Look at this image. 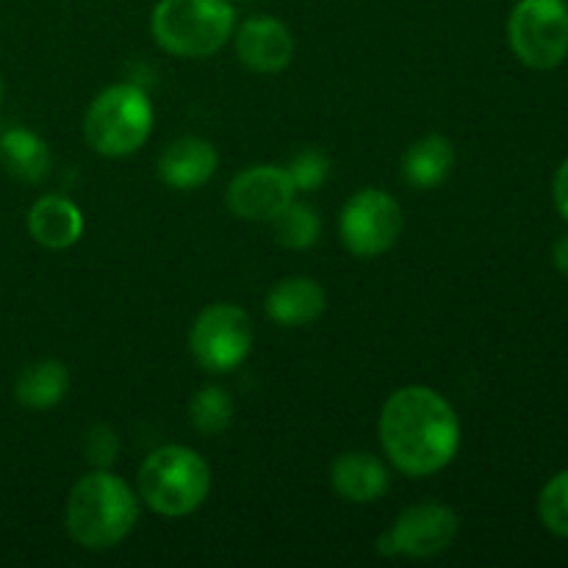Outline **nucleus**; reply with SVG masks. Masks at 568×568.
Instances as JSON below:
<instances>
[{
  "label": "nucleus",
  "mask_w": 568,
  "mask_h": 568,
  "mask_svg": "<svg viewBox=\"0 0 568 568\" xmlns=\"http://www.w3.org/2000/svg\"><path fill=\"white\" fill-rule=\"evenodd\" d=\"M28 233L48 250H67L81 239L83 214L72 200L44 194L28 211Z\"/></svg>",
  "instance_id": "nucleus-13"
},
{
  "label": "nucleus",
  "mask_w": 568,
  "mask_h": 568,
  "mask_svg": "<svg viewBox=\"0 0 568 568\" xmlns=\"http://www.w3.org/2000/svg\"><path fill=\"white\" fill-rule=\"evenodd\" d=\"M70 392V372L61 361H37L17 375L14 397L22 408L48 410Z\"/></svg>",
  "instance_id": "nucleus-17"
},
{
  "label": "nucleus",
  "mask_w": 568,
  "mask_h": 568,
  "mask_svg": "<svg viewBox=\"0 0 568 568\" xmlns=\"http://www.w3.org/2000/svg\"><path fill=\"white\" fill-rule=\"evenodd\" d=\"M455 166V148L447 136L419 139L405 150L403 175L414 189H436L449 178Z\"/></svg>",
  "instance_id": "nucleus-16"
},
{
  "label": "nucleus",
  "mask_w": 568,
  "mask_h": 568,
  "mask_svg": "<svg viewBox=\"0 0 568 568\" xmlns=\"http://www.w3.org/2000/svg\"><path fill=\"white\" fill-rule=\"evenodd\" d=\"M292 178L286 170L272 164L250 166L227 186V209L250 222H272L294 200Z\"/></svg>",
  "instance_id": "nucleus-10"
},
{
  "label": "nucleus",
  "mask_w": 568,
  "mask_h": 568,
  "mask_svg": "<svg viewBox=\"0 0 568 568\" xmlns=\"http://www.w3.org/2000/svg\"><path fill=\"white\" fill-rule=\"evenodd\" d=\"M211 491V469L194 449L161 447L139 469V494L161 516H189Z\"/></svg>",
  "instance_id": "nucleus-4"
},
{
  "label": "nucleus",
  "mask_w": 568,
  "mask_h": 568,
  "mask_svg": "<svg viewBox=\"0 0 568 568\" xmlns=\"http://www.w3.org/2000/svg\"><path fill=\"white\" fill-rule=\"evenodd\" d=\"M153 37L178 59H209L236 28L227 0H159L150 17Z\"/></svg>",
  "instance_id": "nucleus-3"
},
{
  "label": "nucleus",
  "mask_w": 568,
  "mask_h": 568,
  "mask_svg": "<svg viewBox=\"0 0 568 568\" xmlns=\"http://www.w3.org/2000/svg\"><path fill=\"white\" fill-rule=\"evenodd\" d=\"M0 103H3V78H0Z\"/></svg>",
  "instance_id": "nucleus-26"
},
{
  "label": "nucleus",
  "mask_w": 568,
  "mask_h": 568,
  "mask_svg": "<svg viewBox=\"0 0 568 568\" xmlns=\"http://www.w3.org/2000/svg\"><path fill=\"white\" fill-rule=\"evenodd\" d=\"M552 194H555V205H558L560 216L568 222V159L560 164L558 175H555Z\"/></svg>",
  "instance_id": "nucleus-24"
},
{
  "label": "nucleus",
  "mask_w": 568,
  "mask_h": 568,
  "mask_svg": "<svg viewBox=\"0 0 568 568\" xmlns=\"http://www.w3.org/2000/svg\"><path fill=\"white\" fill-rule=\"evenodd\" d=\"M338 233L349 253L358 258H375L397 244L403 233V211L392 194L381 189H361L342 209Z\"/></svg>",
  "instance_id": "nucleus-8"
},
{
  "label": "nucleus",
  "mask_w": 568,
  "mask_h": 568,
  "mask_svg": "<svg viewBox=\"0 0 568 568\" xmlns=\"http://www.w3.org/2000/svg\"><path fill=\"white\" fill-rule=\"evenodd\" d=\"M325 288L311 277H286L266 297V314L283 327H303L325 314Z\"/></svg>",
  "instance_id": "nucleus-14"
},
{
  "label": "nucleus",
  "mask_w": 568,
  "mask_h": 568,
  "mask_svg": "<svg viewBox=\"0 0 568 568\" xmlns=\"http://www.w3.org/2000/svg\"><path fill=\"white\" fill-rule=\"evenodd\" d=\"M508 39L521 64L532 70H555L568 55V3L519 0L510 11Z\"/></svg>",
  "instance_id": "nucleus-6"
},
{
  "label": "nucleus",
  "mask_w": 568,
  "mask_h": 568,
  "mask_svg": "<svg viewBox=\"0 0 568 568\" xmlns=\"http://www.w3.org/2000/svg\"><path fill=\"white\" fill-rule=\"evenodd\" d=\"M153 131V105L133 83H116L100 92L83 120V136L94 153L122 159L142 148Z\"/></svg>",
  "instance_id": "nucleus-5"
},
{
  "label": "nucleus",
  "mask_w": 568,
  "mask_h": 568,
  "mask_svg": "<svg viewBox=\"0 0 568 568\" xmlns=\"http://www.w3.org/2000/svg\"><path fill=\"white\" fill-rule=\"evenodd\" d=\"M253 320L239 305H209L194 320L189 333V349L194 361L209 372H231L253 349Z\"/></svg>",
  "instance_id": "nucleus-7"
},
{
  "label": "nucleus",
  "mask_w": 568,
  "mask_h": 568,
  "mask_svg": "<svg viewBox=\"0 0 568 568\" xmlns=\"http://www.w3.org/2000/svg\"><path fill=\"white\" fill-rule=\"evenodd\" d=\"M214 170V144L197 136L178 139V142H172L159 159L161 181L172 189H181V192H189V189H197L203 186V183H209Z\"/></svg>",
  "instance_id": "nucleus-12"
},
{
  "label": "nucleus",
  "mask_w": 568,
  "mask_h": 568,
  "mask_svg": "<svg viewBox=\"0 0 568 568\" xmlns=\"http://www.w3.org/2000/svg\"><path fill=\"white\" fill-rule=\"evenodd\" d=\"M139 503L125 480L98 469L75 483L67 499V530L87 549H111L133 530Z\"/></svg>",
  "instance_id": "nucleus-2"
},
{
  "label": "nucleus",
  "mask_w": 568,
  "mask_h": 568,
  "mask_svg": "<svg viewBox=\"0 0 568 568\" xmlns=\"http://www.w3.org/2000/svg\"><path fill=\"white\" fill-rule=\"evenodd\" d=\"M272 231H275L277 244L288 250H308L316 244L322 231V222L316 211L305 203H288L281 214L272 220Z\"/></svg>",
  "instance_id": "nucleus-19"
},
{
  "label": "nucleus",
  "mask_w": 568,
  "mask_h": 568,
  "mask_svg": "<svg viewBox=\"0 0 568 568\" xmlns=\"http://www.w3.org/2000/svg\"><path fill=\"white\" fill-rule=\"evenodd\" d=\"M236 55L255 72H281L294 55V37L281 20L250 17L236 31Z\"/></svg>",
  "instance_id": "nucleus-11"
},
{
  "label": "nucleus",
  "mask_w": 568,
  "mask_h": 568,
  "mask_svg": "<svg viewBox=\"0 0 568 568\" xmlns=\"http://www.w3.org/2000/svg\"><path fill=\"white\" fill-rule=\"evenodd\" d=\"M189 422L197 433L203 436H220L227 430V425L233 422V399L227 397L225 388L205 386L203 392H197L189 405Z\"/></svg>",
  "instance_id": "nucleus-20"
},
{
  "label": "nucleus",
  "mask_w": 568,
  "mask_h": 568,
  "mask_svg": "<svg viewBox=\"0 0 568 568\" xmlns=\"http://www.w3.org/2000/svg\"><path fill=\"white\" fill-rule=\"evenodd\" d=\"M538 516L555 536L568 538V469L555 475L538 497Z\"/></svg>",
  "instance_id": "nucleus-21"
},
{
  "label": "nucleus",
  "mask_w": 568,
  "mask_h": 568,
  "mask_svg": "<svg viewBox=\"0 0 568 568\" xmlns=\"http://www.w3.org/2000/svg\"><path fill=\"white\" fill-rule=\"evenodd\" d=\"M331 483L336 494L347 503L366 505L388 491V469L369 453L338 455L331 469Z\"/></svg>",
  "instance_id": "nucleus-15"
},
{
  "label": "nucleus",
  "mask_w": 568,
  "mask_h": 568,
  "mask_svg": "<svg viewBox=\"0 0 568 568\" xmlns=\"http://www.w3.org/2000/svg\"><path fill=\"white\" fill-rule=\"evenodd\" d=\"M555 266H558L560 272L568 277V233L564 239H558V244H555Z\"/></svg>",
  "instance_id": "nucleus-25"
},
{
  "label": "nucleus",
  "mask_w": 568,
  "mask_h": 568,
  "mask_svg": "<svg viewBox=\"0 0 568 568\" xmlns=\"http://www.w3.org/2000/svg\"><path fill=\"white\" fill-rule=\"evenodd\" d=\"M381 442L403 475H436L460 447L458 414L433 388L405 386L383 405Z\"/></svg>",
  "instance_id": "nucleus-1"
},
{
  "label": "nucleus",
  "mask_w": 568,
  "mask_h": 568,
  "mask_svg": "<svg viewBox=\"0 0 568 568\" xmlns=\"http://www.w3.org/2000/svg\"><path fill=\"white\" fill-rule=\"evenodd\" d=\"M460 530V519L453 508L438 503H422L405 508L388 530L377 538V552L386 558H436Z\"/></svg>",
  "instance_id": "nucleus-9"
},
{
  "label": "nucleus",
  "mask_w": 568,
  "mask_h": 568,
  "mask_svg": "<svg viewBox=\"0 0 568 568\" xmlns=\"http://www.w3.org/2000/svg\"><path fill=\"white\" fill-rule=\"evenodd\" d=\"M83 453H87L89 464H94L98 469H105L120 455V438H116V433L109 425H94L87 433V438H83Z\"/></svg>",
  "instance_id": "nucleus-23"
},
{
  "label": "nucleus",
  "mask_w": 568,
  "mask_h": 568,
  "mask_svg": "<svg viewBox=\"0 0 568 568\" xmlns=\"http://www.w3.org/2000/svg\"><path fill=\"white\" fill-rule=\"evenodd\" d=\"M286 172L297 192H311V189H320L325 183L327 172H331V161L316 153V150H305V153L294 155Z\"/></svg>",
  "instance_id": "nucleus-22"
},
{
  "label": "nucleus",
  "mask_w": 568,
  "mask_h": 568,
  "mask_svg": "<svg viewBox=\"0 0 568 568\" xmlns=\"http://www.w3.org/2000/svg\"><path fill=\"white\" fill-rule=\"evenodd\" d=\"M0 159L11 175L26 183L44 181L50 172L48 144L28 128H9L0 136Z\"/></svg>",
  "instance_id": "nucleus-18"
}]
</instances>
